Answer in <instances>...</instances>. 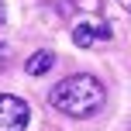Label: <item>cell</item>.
Wrapping results in <instances>:
<instances>
[{
  "mask_svg": "<svg viewBox=\"0 0 131 131\" xmlns=\"http://www.w3.org/2000/svg\"><path fill=\"white\" fill-rule=\"evenodd\" d=\"M48 104L55 111L69 114V117H93L100 107L107 104V90L97 76L90 72H76V76H66L48 90Z\"/></svg>",
  "mask_w": 131,
  "mask_h": 131,
  "instance_id": "obj_1",
  "label": "cell"
},
{
  "mask_svg": "<svg viewBox=\"0 0 131 131\" xmlns=\"http://www.w3.org/2000/svg\"><path fill=\"white\" fill-rule=\"evenodd\" d=\"M31 121V107L14 93H0V131H24Z\"/></svg>",
  "mask_w": 131,
  "mask_h": 131,
  "instance_id": "obj_2",
  "label": "cell"
},
{
  "mask_svg": "<svg viewBox=\"0 0 131 131\" xmlns=\"http://www.w3.org/2000/svg\"><path fill=\"white\" fill-rule=\"evenodd\" d=\"M111 38V24H76L72 28V41L79 48H90L97 41H107Z\"/></svg>",
  "mask_w": 131,
  "mask_h": 131,
  "instance_id": "obj_3",
  "label": "cell"
},
{
  "mask_svg": "<svg viewBox=\"0 0 131 131\" xmlns=\"http://www.w3.org/2000/svg\"><path fill=\"white\" fill-rule=\"evenodd\" d=\"M52 66H55V55L41 48V52H35L31 59L24 62V69H28V76H45V72L52 69Z\"/></svg>",
  "mask_w": 131,
  "mask_h": 131,
  "instance_id": "obj_4",
  "label": "cell"
},
{
  "mask_svg": "<svg viewBox=\"0 0 131 131\" xmlns=\"http://www.w3.org/2000/svg\"><path fill=\"white\" fill-rule=\"evenodd\" d=\"M4 62H7V45L0 41V69H4Z\"/></svg>",
  "mask_w": 131,
  "mask_h": 131,
  "instance_id": "obj_5",
  "label": "cell"
},
{
  "mask_svg": "<svg viewBox=\"0 0 131 131\" xmlns=\"http://www.w3.org/2000/svg\"><path fill=\"white\" fill-rule=\"evenodd\" d=\"M4 17H7V10H4V0H0V24H4Z\"/></svg>",
  "mask_w": 131,
  "mask_h": 131,
  "instance_id": "obj_6",
  "label": "cell"
},
{
  "mask_svg": "<svg viewBox=\"0 0 131 131\" xmlns=\"http://www.w3.org/2000/svg\"><path fill=\"white\" fill-rule=\"evenodd\" d=\"M121 4H124V7H128V10H131V0H121Z\"/></svg>",
  "mask_w": 131,
  "mask_h": 131,
  "instance_id": "obj_7",
  "label": "cell"
}]
</instances>
